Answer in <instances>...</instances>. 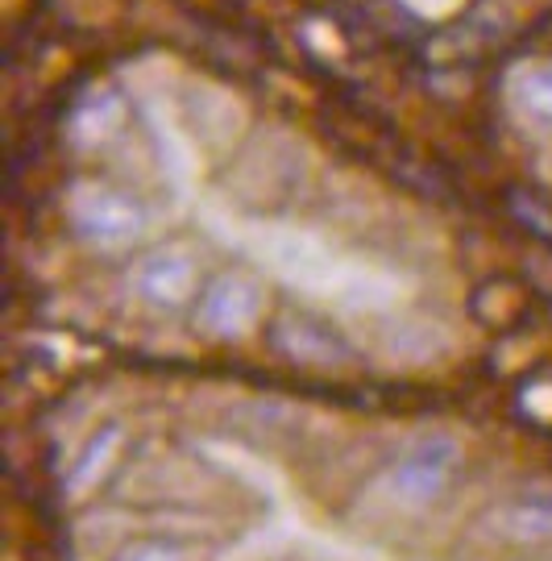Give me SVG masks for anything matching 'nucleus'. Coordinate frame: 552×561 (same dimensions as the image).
<instances>
[{
	"label": "nucleus",
	"mask_w": 552,
	"mask_h": 561,
	"mask_svg": "<svg viewBox=\"0 0 552 561\" xmlns=\"http://www.w3.org/2000/svg\"><path fill=\"white\" fill-rule=\"evenodd\" d=\"M461 461H465V449L457 437L428 433V437L407 445L399 458H391V466L375 479L366 500L375 503L378 512L403 516V520L428 516L436 503L445 500V491L457 482Z\"/></svg>",
	"instance_id": "obj_1"
},
{
	"label": "nucleus",
	"mask_w": 552,
	"mask_h": 561,
	"mask_svg": "<svg viewBox=\"0 0 552 561\" xmlns=\"http://www.w3.org/2000/svg\"><path fill=\"white\" fill-rule=\"evenodd\" d=\"M241 250L266 266L275 279H283L299 296H312L320 300L324 287L333 283L336 266L345 262V254L336 250L329 238H320L312 229H299V225L283 221H254L241 229Z\"/></svg>",
	"instance_id": "obj_2"
},
{
	"label": "nucleus",
	"mask_w": 552,
	"mask_h": 561,
	"mask_svg": "<svg viewBox=\"0 0 552 561\" xmlns=\"http://www.w3.org/2000/svg\"><path fill=\"white\" fill-rule=\"evenodd\" d=\"M308 146L296 138V129L266 125L262 134L241 141V159L229 171V192L241 204H283L291 201L308 180Z\"/></svg>",
	"instance_id": "obj_3"
},
{
	"label": "nucleus",
	"mask_w": 552,
	"mask_h": 561,
	"mask_svg": "<svg viewBox=\"0 0 552 561\" xmlns=\"http://www.w3.org/2000/svg\"><path fill=\"white\" fill-rule=\"evenodd\" d=\"M67 225L76 229L88 245L100 250H125V245H138L146 238V208H141L129 192H120L113 183L83 180L67 192Z\"/></svg>",
	"instance_id": "obj_4"
},
{
	"label": "nucleus",
	"mask_w": 552,
	"mask_h": 561,
	"mask_svg": "<svg viewBox=\"0 0 552 561\" xmlns=\"http://www.w3.org/2000/svg\"><path fill=\"white\" fill-rule=\"evenodd\" d=\"M262 317H266V283L250 271H220L196 300V333L208 341L250 337Z\"/></svg>",
	"instance_id": "obj_5"
},
{
	"label": "nucleus",
	"mask_w": 552,
	"mask_h": 561,
	"mask_svg": "<svg viewBox=\"0 0 552 561\" xmlns=\"http://www.w3.org/2000/svg\"><path fill=\"white\" fill-rule=\"evenodd\" d=\"M141 117H146V138L154 146L162 180L171 183L179 196H192L199 175H204V150H199V141L192 138V129H187V121H183V108H175V101L150 92V96L141 101Z\"/></svg>",
	"instance_id": "obj_6"
},
{
	"label": "nucleus",
	"mask_w": 552,
	"mask_h": 561,
	"mask_svg": "<svg viewBox=\"0 0 552 561\" xmlns=\"http://www.w3.org/2000/svg\"><path fill=\"white\" fill-rule=\"evenodd\" d=\"M129 291L158 312H175L183 304L199 300V262L187 245H154L129 266Z\"/></svg>",
	"instance_id": "obj_7"
},
{
	"label": "nucleus",
	"mask_w": 552,
	"mask_h": 561,
	"mask_svg": "<svg viewBox=\"0 0 552 561\" xmlns=\"http://www.w3.org/2000/svg\"><path fill=\"white\" fill-rule=\"evenodd\" d=\"M183 121H187L192 138L199 141V150L229 154V150H237L241 141L250 138V108L225 83H192L183 92Z\"/></svg>",
	"instance_id": "obj_8"
},
{
	"label": "nucleus",
	"mask_w": 552,
	"mask_h": 561,
	"mask_svg": "<svg viewBox=\"0 0 552 561\" xmlns=\"http://www.w3.org/2000/svg\"><path fill=\"white\" fill-rule=\"evenodd\" d=\"M403 291H407V279L394 275L391 266L345 259L336 266L333 283L324 287L320 304H329L345 317H378V312H391L403 300Z\"/></svg>",
	"instance_id": "obj_9"
},
{
	"label": "nucleus",
	"mask_w": 552,
	"mask_h": 561,
	"mask_svg": "<svg viewBox=\"0 0 552 561\" xmlns=\"http://www.w3.org/2000/svg\"><path fill=\"white\" fill-rule=\"evenodd\" d=\"M271 345H275V354H283L291 366H299V370H320V375L349 370V362H354L349 341H341L333 329L315 324L312 317H303V312L278 317L275 333H271Z\"/></svg>",
	"instance_id": "obj_10"
},
{
	"label": "nucleus",
	"mask_w": 552,
	"mask_h": 561,
	"mask_svg": "<svg viewBox=\"0 0 552 561\" xmlns=\"http://www.w3.org/2000/svg\"><path fill=\"white\" fill-rule=\"evenodd\" d=\"M478 533L486 541L515 545V549L552 545V495H511V500L494 503L478 520Z\"/></svg>",
	"instance_id": "obj_11"
},
{
	"label": "nucleus",
	"mask_w": 552,
	"mask_h": 561,
	"mask_svg": "<svg viewBox=\"0 0 552 561\" xmlns=\"http://www.w3.org/2000/svg\"><path fill=\"white\" fill-rule=\"evenodd\" d=\"M125 442H129V433H125V424H120V421L100 424L96 433L83 442V449L76 454L71 470H67V479H62L67 495H71V500H88L100 482L117 470Z\"/></svg>",
	"instance_id": "obj_12"
},
{
	"label": "nucleus",
	"mask_w": 552,
	"mask_h": 561,
	"mask_svg": "<svg viewBox=\"0 0 552 561\" xmlns=\"http://www.w3.org/2000/svg\"><path fill=\"white\" fill-rule=\"evenodd\" d=\"M199 454L212 461L217 470L233 474L237 482H245L250 491H257L262 500H278V495H283V474H278L275 466H266L257 454H250L245 445H237V442H199Z\"/></svg>",
	"instance_id": "obj_13"
},
{
	"label": "nucleus",
	"mask_w": 552,
	"mask_h": 561,
	"mask_svg": "<svg viewBox=\"0 0 552 561\" xmlns=\"http://www.w3.org/2000/svg\"><path fill=\"white\" fill-rule=\"evenodd\" d=\"M125 125V96L113 92V88H96L92 96H83L71 113V141L83 146V150H96L104 141L117 134Z\"/></svg>",
	"instance_id": "obj_14"
},
{
	"label": "nucleus",
	"mask_w": 552,
	"mask_h": 561,
	"mask_svg": "<svg viewBox=\"0 0 552 561\" xmlns=\"http://www.w3.org/2000/svg\"><path fill=\"white\" fill-rule=\"evenodd\" d=\"M507 96L532 121H552V59H524L507 76Z\"/></svg>",
	"instance_id": "obj_15"
},
{
	"label": "nucleus",
	"mask_w": 552,
	"mask_h": 561,
	"mask_svg": "<svg viewBox=\"0 0 552 561\" xmlns=\"http://www.w3.org/2000/svg\"><path fill=\"white\" fill-rule=\"evenodd\" d=\"M445 341H440V329L424 321H407V324H394L387 333V358L399 362V366H424V362L440 358Z\"/></svg>",
	"instance_id": "obj_16"
},
{
	"label": "nucleus",
	"mask_w": 552,
	"mask_h": 561,
	"mask_svg": "<svg viewBox=\"0 0 552 561\" xmlns=\"http://www.w3.org/2000/svg\"><path fill=\"white\" fill-rule=\"evenodd\" d=\"M113 561H217L199 541H183V537H141V541L120 545Z\"/></svg>",
	"instance_id": "obj_17"
},
{
	"label": "nucleus",
	"mask_w": 552,
	"mask_h": 561,
	"mask_svg": "<svg viewBox=\"0 0 552 561\" xmlns=\"http://www.w3.org/2000/svg\"><path fill=\"white\" fill-rule=\"evenodd\" d=\"M291 537H296V533H291V520H271L266 528L250 533L245 541H237L233 549L217 553V561H266V558H275Z\"/></svg>",
	"instance_id": "obj_18"
},
{
	"label": "nucleus",
	"mask_w": 552,
	"mask_h": 561,
	"mask_svg": "<svg viewBox=\"0 0 552 561\" xmlns=\"http://www.w3.org/2000/svg\"><path fill=\"white\" fill-rule=\"evenodd\" d=\"M519 408H524L528 416H536V421H552V382H532V387L524 391Z\"/></svg>",
	"instance_id": "obj_19"
},
{
	"label": "nucleus",
	"mask_w": 552,
	"mask_h": 561,
	"mask_svg": "<svg viewBox=\"0 0 552 561\" xmlns=\"http://www.w3.org/2000/svg\"><path fill=\"white\" fill-rule=\"evenodd\" d=\"M412 13H419V18H449V13H457L465 0H403Z\"/></svg>",
	"instance_id": "obj_20"
}]
</instances>
